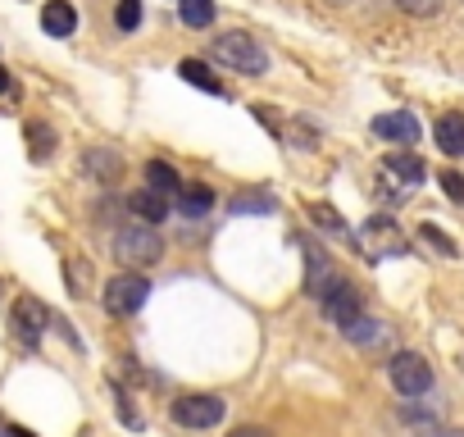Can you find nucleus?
Wrapping results in <instances>:
<instances>
[{"label":"nucleus","mask_w":464,"mask_h":437,"mask_svg":"<svg viewBox=\"0 0 464 437\" xmlns=\"http://www.w3.org/2000/svg\"><path fill=\"white\" fill-rule=\"evenodd\" d=\"M214 60L227 64V69H237V73H251V78L269 73V51L251 33H223V37H214Z\"/></svg>","instance_id":"obj_2"},{"label":"nucleus","mask_w":464,"mask_h":437,"mask_svg":"<svg viewBox=\"0 0 464 437\" xmlns=\"http://www.w3.org/2000/svg\"><path fill=\"white\" fill-rule=\"evenodd\" d=\"M178 15L187 28H209L214 24V0H178Z\"/></svg>","instance_id":"obj_18"},{"label":"nucleus","mask_w":464,"mask_h":437,"mask_svg":"<svg viewBox=\"0 0 464 437\" xmlns=\"http://www.w3.org/2000/svg\"><path fill=\"white\" fill-rule=\"evenodd\" d=\"M178 209L191 214V218H200V214L214 209V191L200 187V182H182V191H178Z\"/></svg>","instance_id":"obj_14"},{"label":"nucleus","mask_w":464,"mask_h":437,"mask_svg":"<svg viewBox=\"0 0 464 437\" xmlns=\"http://www.w3.org/2000/svg\"><path fill=\"white\" fill-rule=\"evenodd\" d=\"M396 10L410 15V19H432L441 10V0H396Z\"/></svg>","instance_id":"obj_24"},{"label":"nucleus","mask_w":464,"mask_h":437,"mask_svg":"<svg viewBox=\"0 0 464 437\" xmlns=\"http://www.w3.org/2000/svg\"><path fill=\"white\" fill-rule=\"evenodd\" d=\"M128 209L141 218V224H160V218H169V196L155 191V187H141L128 196Z\"/></svg>","instance_id":"obj_10"},{"label":"nucleus","mask_w":464,"mask_h":437,"mask_svg":"<svg viewBox=\"0 0 464 437\" xmlns=\"http://www.w3.org/2000/svg\"><path fill=\"white\" fill-rule=\"evenodd\" d=\"M382 164H387V173H396V178H401V182H410V187L428 178V164H423L419 155H410V151H392Z\"/></svg>","instance_id":"obj_13"},{"label":"nucleus","mask_w":464,"mask_h":437,"mask_svg":"<svg viewBox=\"0 0 464 437\" xmlns=\"http://www.w3.org/2000/svg\"><path fill=\"white\" fill-rule=\"evenodd\" d=\"M169 414H173V423H182V428H214V423H223L227 401H223V396H209V392H196V396H178Z\"/></svg>","instance_id":"obj_4"},{"label":"nucleus","mask_w":464,"mask_h":437,"mask_svg":"<svg viewBox=\"0 0 464 437\" xmlns=\"http://www.w3.org/2000/svg\"><path fill=\"white\" fill-rule=\"evenodd\" d=\"M432 137H437L441 155L459 160V155H464V114H441V119L432 123Z\"/></svg>","instance_id":"obj_11"},{"label":"nucleus","mask_w":464,"mask_h":437,"mask_svg":"<svg viewBox=\"0 0 464 437\" xmlns=\"http://www.w3.org/2000/svg\"><path fill=\"white\" fill-rule=\"evenodd\" d=\"M114 256L123 265H132V269H150V265L164 260V238L155 233V224H141L137 218V224L114 233Z\"/></svg>","instance_id":"obj_1"},{"label":"nucleus","mask_w":464,"mask_h":437,"mask_svg":"<svg viewBox=\"0 0 464 437\" xmlns=\"http://www.w3.org/2000/svg\"><path fill=\"white\" fill-rule=\"evenodd\" d=\"M28 155H33L37 164L55 155V132H51L46 123H28Z\"/></svg>","instance_id":"obj_19"},{"label":"nucleus","mask_w":464,"mask_h":437,"mask_svg":"<svg viewBox=\"0 0 464 437\" xmlns=\"http://www.w3.org/2000/svg\"><path fill=\"white\" fill-rule=\"evenodd\" d=\"M310 214L319 218V224H324V228H333V233H342V218H337V209H328V205H314Z\"/></svg>","instance_id":"obj_27"},{"label":"nucleus","mask_w":464,"mask_h":437,"mask_svg":"<svg viewBox=\"0 0 464 437\" xmlns=\"http://www.w3.org/2000/svg\"><path fill=\"white\" fill-rule=\"evenodd\" d=\"M227 209H232V214H269V209H274V196H269V191H246V196L232 200Z\"/></svg>","instance_id":"obj_20"},{"label":"nucleus","mask_w":464,"mask_h":437,"mask_svg":"<svg viewBox=\"0 0 464 437\" xmlns=\"http://www.w3.org/2000/svg\"><path fill=\"white\" fill-rule=\"evenodd\" d=\"M146 301H150V283H146L141 274H119V278L105 283V310L119 315V319L137 315Z\"/></svg>","instance_id":"obj_5"},{"label":"nucleus","mask_w":464,"mask_h":437,"mask_svg":"<svg viewBox=\"0 0 464 437\" xmlns=\"http://www.w3.org/2000/svg\"><path fill=\"white\" fill-rule=\"evenodd\" d=\"M373 132L387 137V141H401V146H414L419 141V119L410 110H396V114H378L373 119Z\"/></svg>","instance_id":"obj_9"},{"label":"nucleus","mask_w":464,"mask_h":437,"mask_svg":"<svg viewBox=\"0 0 464 437\" xmlns=\"http://www.w3.org/2000/svg\"><path fill=\"white\" fill-rule=\"evenodd\" d=\"M227 437H274L269 428H256V423H246V428H232Z\"/></svg>","instance_id":"obj_28"},{"label":"nucleus","mask_w":464,"mask_h":437,"mask_svg":"<svg viewBox=\"0 0 464 437\" xmlns=\"http://www.w3.org/2000/svg\"><path fill=\"white\" fill-rule=\"evenodd\" d=\"M419 242H423V247H432V251H437V256H446V260H455V256H459V251H455V242H450L441 228H432V224H423V228H419Z\"/></svg>","instance_id":"obj_21"},{"label":"nucleus","mask_w":464,"mask_h":437,"mask_svg":"<svg viewBox=\"0 0 464 437\" xmlns=\"http://www.w3.org/2000/svg\"><path fill=\"white\" fill-rule=\"evenodd\" d=\"M64 278L73 283V296H87V265H64Z\"/></svg>","instance_id":"obj_26"},{"label":"nucleus","mask_w":464,"mask_h":437,"mask_svg":"<svg viewBox=\"0 0 464 437\" xmlns=\"http://www.w3.org/2000/svg\"><path fill=\"white\" fill-rule=\"evenodd\" d=\"M432 437H464V432H455V428H441V432H432Z\"/></svg>","instance_id":"obj_30"},{"label":"nucleus","mask_w":464,"mask_h":437,"mask_svg":"<svg viewBox=\"0 0 464 437\" xmlns=\"http://www.w3.org/2000/svg\"><path fill=\"white\" fill-rule=\"evenodd\" d=\"M319 301H324V315H328L337 328H351V324L364 315V296H360L346 278H337L333 287H324V292H319Z\"/></svg>","instance_id":"obj_7"},{"label":"nucleus","mask_w":464,"mask_h":437,"mask_svg":"<svg viewBox=\"0 0 464 437\" xmlns=\"http://www.w3.org/2000/svg\"><path fill=\"white\" fill-rule=\"evenodd\" d=\"M346 337H351V342H364V346H369V342H378V337H382V324H373V319H364V315H360V319H355V324L346 328Z\"/></svg>","instance_id":"obj_23"},{"label":"nucleus","mask_w":464,"mask_h":437,"mask_svg":"<svg viewBox=\"0 0 464 437\" xmlns=\"http://www.w3.org/2000/svg\"><path fill=\"white\" fill-rule=\"evenodd\" d=\"M146 182H150L155 191H164V196H178V191H182L178 169H169L164 160H150V164H146Z\"/></svg>","instance_id":"obj_16"},{"label":"nucleus","mask_w":464,"mask_h":437,"mask_svg":"<svg viewBox=\"0 0 464 437\" xmlns=\"http://www.w3.org/2000/svg\"><path fill=\"white\" fill-rule=\"evenodd\" d=\"M14 328H19V337H24L28 346H37L42 333L51 328V310H46L37 296H24V301L14 306Z\"/></svg>","instance_id":"obj_8"},{"label":"nucleus","mask_w":464,"mask_h":437,"mask_svg":"<svg viewBox=\"0 0 464 437\" xmlns=\"http://www.w3.org/2000/svg\"><path fill=\"white\" fill-rule=\"evenodd\" d=\"M114 24H119V33H137L141 28V0H119Z\"/></svg>","instance_id":"obj_22"},{"label":"nucleus","mask_w":464,"mask_h":437,"mask_svg":"<svg viewBox=\"0 0 464 437\" xmlns=\"http://www.w3.org/2000/svg\"><path fill=\"white\" fill-rule=\"evenodd\" d=\"M178 78L182 83H191V87H200V92H214V96H223V83L209 73V64H200V60H182L178 64Z\"/></svg>","instance_id":"obj_15"},{"label":"nucleus","mask_w":464,"mask_h":437,"mask_svg":"<svg viewBox=\"0 0 464 437\" xmlns=\"http://www.w3.org/2000/svg\"><path fill=\"white\" fill-rule=\"evenodd\" d=\"M87 169L101 178V182H114L119 173H123V160L114 155V151H105V146H96L92 155H87Z\"/></svg>","instance_id":"obj_17"},{"label":"nucleus","mask_w":464,"mask_h":437,"mask_svg":"<svg viewBox=\"0 0 464 437\" xmlns=\"http://www.w3.org/2000/svg\"><path fill=\"white\" fill-rule=\"evenodd\" d=\"M42 28H46L51 37H73V28H78V10L69 5V0H51V5L42 10Z\"/></svg>","instance_id":"obj_12"},{"label":"nucleus","mask_w":464,"mask_h":437,"mask_svg":"<svg viewBox=\"0 0 464 437\" xmlns=\"http://www.w3.org/2000/svg\"><path fill=\"white\" fill-rule=\"evenodd\" d=\"M0 437H10V423H0Z\"/></svg>","instance_id":"obj_31"},{"label":"nucleus","mask_w":464,"mask_h":437,"mask_svg":"<svg viewBox=\"0 0 464 437\" xmlns=\"http://www.w3.org/2000/svg\"><path fill=\"white\" fill-rule=\"evenodd\" d=\"M355 247H360V251H364V260H373V265L410 251V242H405V233H401L396 218H369V224L355 233Z\"/></svg>","instance_id":"obj_3"},{"label":"nucleus","mask_w":464,"mask_h":437,"mask_svg":"<svg viewBox=\"0 0 464 437\" xmlns=\"http://www.w3.org/2000/svg\"><path fill=\"white\" fill-rule=\"evenodd\" d=\"M0 92H10V73L5 69H0Z\"/></svg>","instance_id":"obj_29"},{"label":"nucleus","mask_w":464,"mask_h":437,"mask_svg":"<svg viewBox=\"0 0 464 437\" xmlns=\"http://www.w3.org/2000/svg\"><path fill=\"white\" fill-rule=\"evenodd\" d=\"M387 374H392V387H396L401 396H423V392L432 387V364H428L423 355H414V351H396Z\"/></svg>","instance_id":"obj_6"},{"label":"nucleus","mask_w":464,"mask_h":437,"mask_svg":"<svg viewBox=\"0 0 464 437\" xmlns=\"http://www.w3.org/2000/svg\"><path fill=\"white\" fill-rule=\"evenodd\" d=\"M437 182H441V191H446L450 200H464V178H459L455 169H446V173H441Z\"/></svg>","instance_id":"obj_25"}]
</instances>
